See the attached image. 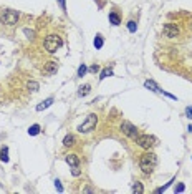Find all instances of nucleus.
Listing matches in <instances>:
<instances>
[{
    "instance_id": "2eb2a0df",
    "label": "nucleus",
    "mask_w": 192,
    "mask_h": 194,
    "mask_svg": "<svg viewBox=\"0 0 192 194\" xmlns=\"http://www.w3.org/2000/svg\"><path fill=\"white\" fill-rule=\"evenodd\" d=\"M132 192H136V194H142V192H144V186H142V183L136 181V183L132 184Z\"/></svg>"
},
{
    "instance_id": "1a4fd4ad",
    "label": "nucleus",
    "mask_w": 192,
    "mask_h": 194,
    "mask_svg": "<svg viewBox=\"0 0 192 194\" xmlns=\"http://www.w3.org/2000/svg\"><path fill=\"white\" fill-rule=\"evenodd\" d=\"M65 161L70 164V166H79V158H78V154H68V156L65 158Z\"/></svg>"
},
{
    "instance_id": "7c9ffc66",
    "label": "nucleus",
    "mask_w": 192,
    "mask_h": 194,
    "mask_svg": "<svg viewBox=\"0 0 192 194\" xmlns=\"http://www.w3.org/2000/svg\"><path fill=\"white\" fill-rule=\"evenodd\" d=\"M187 130H189V131H190V133H192V124H189V128H187Z\"/></svg>"
},
{
    "instance_id": "c756f323",
    "label": "nucleus",
    "mask_w": 192,
    "mask_h": 194,
    "mask_svg": "<svg viewBox=\"0 0 192 194\" xmlns=\"http://www.w3.org/2000/svg\"><path fill=\"white\" fill-rule=\"evenodd\" d=\"M23 32H25V35H28V37H30V38H32V37H33V35H35V33H33V32H32V30H28V28H25V30H23Z\"/></svg>"
},
{
    "instance_id": "4468645a",
    "label": "nucleus",
    "mask_w": 192,
    "mask_h": 194,
    "mask_svg": "<svg viewBox=\"0 0 192 194\" xmlns=\"http://www.w3.org/2000/svg\"><path fill=\"white\" fill-rule=\"evenodd\" d=\"M0 161L2 163H8V148L7 146H3L0 149Z\"/></svg>"
},
{
    "instance_id": "bb28decb",
    "label": "nucleus",
    "mask_w": 192,
    "mask_h": 194,
    "mask_svg": "<svg viewBox=\"0 0 192 194\" xmlns=\"http://www.w3.org/2000/svg\"><path fill=\"white\" fill-rule=\"evenodd\" d=\"M55 187H56V191H58V192H63V186L60 184V181H58V179L55 181Z\"/></svg>"
},
{
    "instance_id": "f257e3e1",
    "label": "nucleus",
    "mask_w": 192,
    "mask_h": 194,
    "mask_svg": "<svg viewBox=\"0 0 192 194\" xmlns=\"http://www.w3.org/2000/svg\"><path fill=\"white\" fill-rule=\"evenodd\" d=\"M156 164H157V156H156L154 153H151L149 149H147V153H144L141 156V159H139V167H141V171L144 174H151Z\"/></svg>"
},
{
    "instance_id": "6ab92c4d",
    "label": "nucleus",
    "mask_w": 192,
    "mask_h": 194,
    "mask_svg": "<svg viewBox=\"0 0 192 194\" xmlns=\"http://www.w3.org/2000/svg\"><path fill=\"white\" fill-rule=\"evenodd\" d=\"M108 77H113L111 68H104V70L101 71V75H99V80H104V78H108Z\"/></svg>"
},
{
    "instance_id": "a878e982",
    "label": "nucleus",
    "mask_w": 192,
    "mask_h": 194,
    "mask_svg": "<svg viewBox=\"0 0 192 194\" xmlns=\"http://www.w3.org/2000/svg\"><path fill=\"white\" fill-rule=\"evenodd\" d=\"M184 189H185V186L182 183H179L177 186H175V192H184Z\"/></svg>"
},
{
    "instance_id": "dca6fc26",
    "label": "nucleus",
    "mask_w": 192,
    "mask_h": 194,
    "mask_svg": "<svg viewBox=\"0 0 192 194\" xmlns=\"http://www.w3.org/2000/svg\"><path fill=\"white\" fill-rule=\"evenodd\" d=\"M93 43H94V48H96V50H101L103 45H104V40H103L101 35H96V37H94V42H93Z\"/></svg>"
},
{
    "instance_id": "f8f14e48",
    "label": "nucleus",
    "mask_w": 192,
    "mask_h": 194,
    "mask_svg": "<svg viewBox=\"0 0 192 194\" xmlns=\"http://www.w3.org/2000/svg\"><path fill=\"white\" fill-rule=\"evenodd\" d=\"M51 103H53V98H46L45 101H42V103L36 106V111H43V110H46L48 106H51Z\"/></svg>"
},
{
    "instance_id": "412c9836",
    "label": "nucleus",
    "mask_w": 192,
    "mask_h": 194,
    "mask_svg": "<svg viewBox=\"0 0 192 194\" xmlns=\"http://www.w3.org/2000/svg\"><path fill=\"white\" fill-rule=\"evenodd\" d=\"M89 91H91V86H89V85H85V86L79 88V96H86Z\"/></svg>"
},
{
    "instance_id": "cd10ccee",
    "label": "nucleus",
    "mask_w": 192,
    "mask_h": 194,
    "mask_svg": "<svg viewBox=\"0 0 192 194\" xmlns=\"http://www.w3.org/2000/svg\"><path fill=\"white\" fill-rule=\"evenodd\" d=\"M185 114H187V118H190V120H192V106L185 108Z\"/></svg>"
},
{
    "instance_id": "f03ea898",
    "label": "nucleus",
    "mask_w": 192,
    "mask_h": 194,
    "mask_svg": "<svg viewBox=\"0 0 192 194\" xmlns=\"http://www.w3.org/2000/svg\"><path fill=\"white\" fill-rule=\"evenodd\" d=\"M43 45H45V50L48 53H56V50L63 45V40L58 35H48L45 38V42H43Z\"/></svg>"
},
{
    "instance_id": "f3484780",
    "label": "nucleus",
    "mask_w": 192,
    "mask_h": 194,
    "mask_svg": "<svg viewBox=\"0 0 192 194\" xmlns=\"http://www.w3.org/2000/svg\"><path fill=\"white\" fill-rule=\"evenodd\" d=\"M26 88H28L30 91H38V88H40V85H38V81H35V80H30L28 83H26Z\"/></svg>"
},
{
    "instance_id": "423d86ee",
    "label": "nucleus",
    "mask_w": 192,
    "mask_h": 194,
    "mask_svg": "<svg viewBox=\"0 0 192 194\" xmlns=\"http://www.w3.org/2000/svg\"><path fill=\"white\" fill-rule=\"evenodd\" d=\"M121 131H122V133H124L128 138H131V139H136V138L139 136L138 128H136L132 123H129V121H122V123H121Z\"/></svg>"
},
{
    "instance_id": "9b49d317",
    "label": "nucleus",
    "mask_w": 192,
    "mask_h": 194,
    "mask_svg": "<svg viewBox=\"0 0 192 194\" xmlns=\"http://www.w3.org/2000/svg\"><path fill=\"white\" fill-rule=\"evenodd\" d=\"M109 22H111L114 27H118V25L121 23V17H119L116 12H109Z\"/></svg>"
},
{
    "instance_id": "5701e85b",
    "label": "nucleus",
    "mask_w": 192,
    "mask_h": 194,
    "mask_svg": "<svg viewBox=\"0 0 192 194\" xmlns=\"http://www.w3.org/2000/svg\"><path fill=\"white\" fill-rule=\"evenodd\" d=\"M174 181H175V177H172V179H171V181H169V183H167V184H166V186H162V187H159V189H156V194H161V192H164V191H166V189H167V187H169V186H171V184H172V183H174Z\"/></svg>"
},
{
    "instance_id": "20e7f679",
    "label": "nucleus",
    "mask_w": 192,
    "mask_h": 194,
    "mask_svg": "<svg viewBox=\"0 0 192 194\" xmlns=\"http://www.w3.org/2000/svg\"><path fill=\"white\" fill-rule=\"evenodd\" d=\"M96 124H98V116H96L94 113H91V114H88L86 120L78 126V131L79 133H89V131H93L96 128Z\"/></svg>"
},
{
    "instance_id": "a211bd4d",
    "label": "nucleus",
    "mask_w": 192,
    "mask_h": 194,
    "mask_svg": "<svg viewBox=\"0 0 192 194\" xmlns=\"http://www.w3.org/2000/svg\"><path fill=\"white\" fill-rule=\"evenodd\" d=\"M28 134L30 136H36V134H40V124H32V126L28 128Z\"/></svg>"
},
{
    "instance_id": "0eeeda50",
    "label": "nucleus",
    "mask_w": 192,
    "mask_h": 194,
    "mask_svg": "<svg viewBox=\"0 0 192 194\" xmlns=\"http://www.w3.org/2000/svg\"><path fill=\"white\" fill-rule=\"evenodd\" d=\"M162 33L167 38H175V37H179V27L175 23H166L162 27Z\"/></svg>"
},
{
    "instance_id": "c85d7f7f",
    "label": "nucleus",
    "mask_w": 192,
    "mask_h": 194,
    "mask_svg": "<svg viewBox=\"0 0 192 194\" xmlns=\"http://www.w3.org/2000/svg\"><path fill=\"white\" fill-rule=\"evenodd\" d=\"M58 2H60V7H61V10L66 12V4H65V0H58Z\"/></svg>"
},
{
    "instance_id": "aec40b11",
    "label": "nucleus",
    "mask_w": 192,
    "mask_h": 194,
    "mask_svg": "<svg viewBox=\"0 0 192 194\" xmlns=\"http://www.w3.org/2000/svg\"><path fill=\"white\" fill-rule=\"evenodd\" d=\"M86 71H88V68H86V65H85V63H81V65H79V67H78V73H76V75H78L79 78H83V77H85V75H86Z\"/></svg>"
},
{
    "instance_id": "7ed1b4c3",
    "label": "nucleus",
    "mask_w": 192,
    "mask_h": 194,
    "mask_svg": "<svg viewBox=\"0 0 192 194\" xmlns=\"http://www.w3.org/2000/svg\"><path fill=\"white\" fill-rule=\"evenodd\" d=\"M18 12L10 10V8H3L0 10V22H3L5 25H15L18 22Z\"/></svg>"
},
{
    "instance_id": "39448f33",
    "label": "nucleus",
    "mask_w": 192,
    "mask_h": 194,
    "mask_svg": "<svg viewBox=\"0 0 192 194\" xmlns=\"http://www.w3.org/2000/svg\"><path fill=\"white\" fill-rule=\"evenodd\" d=\"M134 141L138 143V146L142 148V149H151V148L156 146V138L149 136V134H139Z\"/></svg>"
},
{
    "instance_id": "ddd939ff",
    "label": "nucleus",
    "mask_w": 192,
    "mask_h": 194,
    "mask_svg": "<svg viewBox=\"0 0 192 194\" xmlns=\"http://www.w3.org/2000/svg\"><path fill=\"white\" fill-rule=\"evenodd\" d=\"M75 143H76V138L73 136V134H66L65 139H63V144H65V146H75Z\"/></svg>"
},
{
    "instance_id": "6e6552de",
    "label": "nucleus",
    "mask_w": 192,
    "mask_h": 194,
    "mask_svg": "<svg viewBox=\"0 0 192 194\" xmlns=\"http://www.w3.org/2000/svg\"><path fill=\"white\" fill-rule=\"evenodd\" d=\"M56 71H58V63H56V61H48V63L45 65V67H43V73L45 75H55Z\"/></svg>"
},
{
    "instance_id": "b1692460",
    "label": "nucleus",
    "mask_w": 192,
    "mask_h": 194,
    "mask_svg": "<svg viewBox=\"0 0 192 194\" xmlns=\"http://www.w3.org/2000/svg\"><path fill=\"white\" fill-rule=\"evenodd\" d=\"M71 174H73L75 177H78L79 174H81V169H79V166H73V167H71Z\"/></svg>"
},
{
    "instance_id": "393cba45",
    "label": "nucleus",
    "mask_w": 192,
    "mask_h": 194,
    "mask_svg": "<svg viewBox=\"0 0 192 194\" xmlns=\"http://www.w3.org/2000/svg\"><path fill=\"white\" fill-rule=\"evenodd\" d=\"M88 70L91 71V73H98V71H99V65H98V63H94V65H91V67H89Z\"/></svg>"
},
{
    "instance_id": "4be33fe9",
    "label": "nucleus",
    "mask_w": 192,
    "mask_h": 194,
    "mask_svg": "<svg viewBox=\"0 0 192 194\" xmlns=\"http://www.w3.org/2000/svg\"><path fill=\"white\" fill-rule=\"evenodd\" d=\"M128 30L131 32V33H134V32L138 30V23H136L134 20H129L128 22Z\"/></svg>"
},
{
    "instance_id": "9d476101",
    "label": "nucleus",
    "mask_w": 192,
    "mask_h": 194,
    "mask_svg": "<svg viewBox=\"0 0 192 194\" xmlns=\"http://www.w3.org/2000/svg\"><path fill=\"white\" fill-rule=\"evenodd\" d=\"M144 86L147 88V90L154 91V93H161V91H162L161 88H159V86H157V85H156L152 80H146V81H144Z\"/></svg>"
}]
</instances>
